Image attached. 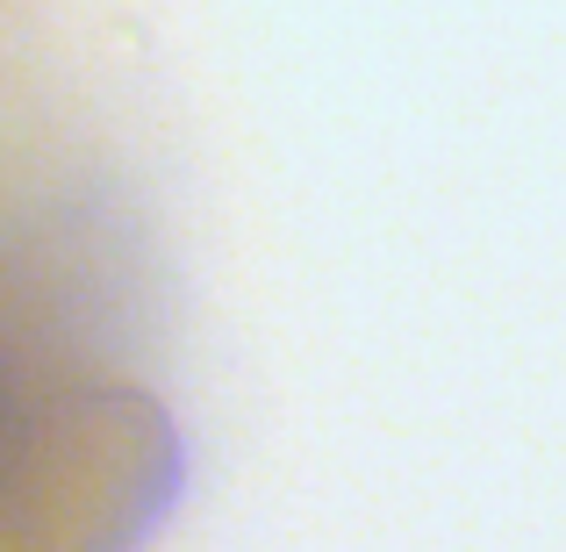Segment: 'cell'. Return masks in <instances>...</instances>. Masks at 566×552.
<instances>
[{
	"mask_svg": "<svg viewBox=\"0 0 566 552\" xmlns=\"http://www.w3.org/2000/svg\"><path fill=\"white\" fill-rule=\"evenodd\" d=\"M187 496V438L123 381L43 395L0 445V552H137Z\"/></svg>",
	"mask_w": 566,
	"mask_h": 552,
	"instance_id": "obj_1",
	"label": "cell"
}]
</instances>
